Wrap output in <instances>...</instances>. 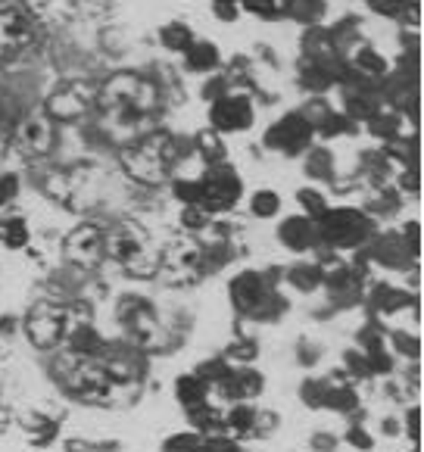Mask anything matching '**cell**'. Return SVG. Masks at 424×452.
<instances>
[{"label":"cell","mask_w":424,"mask_h":452,"mask_svg":"<svg viewBox=\"0 0 424 452\" xmlns=\"http://www.w3.org/2000/svg\"><path fill=\"white\" fill-rule=\"evenodd\" d=\"M91 106H94V94H91L88 84H63L60 91H53L47 97V116L60 122H72V119H82Z\"/></svg>","instance_id":"obj_4"},{"label":"cell","mask_w":424,"mask_h":452,"mask_svg":"<svg viewBox=\"0 0 424 452\" xmlns=\"http://www.w3.org/2000/svg\"><path fill=\"white\" fill-rule=\"evenodd\" d=\"M321 10H325V6H321L319 0H293V13H297L300 19H306V22L319 19V16H321Z\"/></svg>","instance_id":"obj_21"},{"label":"cell","mask_w":424,"mask_h":452,"mask_svg":"<svg viewBox=\"0 0 424 452\" xmlns=\"http://www.w3.org/2000/svg\"><path fill=\"white\" fill-rule=\"evenodd\" d=\"M371 6H378L380 13H399L402 0H371Z\"/></svg>","instance_id":"obj_30"},{"label":"cell","mask_w":424,"mask_h":452,"mask_svg":"<svg viewBox=\"0 0 424 452\" xmlns=\"http://www.w3.org/2000/svg\"><path fill=\"white\" fill-rule=\"evenodd\" d=\"M188 50H191L188 66L193 72H210V69H215V63H219V53H215L212 44H191Z\"/></svg>","instance_id":"obj_15"},{"label":"cell","mask_w":424,"mask_h":452,"mask_svg":"<svg viewBox=\"0 0 424 452\" xmlns=\"http://www.w3.org/2000/svg\"><path fill=\"white\" fill-rule=\"evenodd\" d=\"M25 331L34 347H56L66 334V312L60 306H38L25 321Z\"/></svg>","instance_id":"obj_5"},{"label":"cell","mask_w":424,"mask_h":452,"mask_svg":"<svg viewBox=\"0 0 424 452\" xmlns=\"http://www.w3.org/2000/svg\"><path fill=\"white\" fill-rule=\"evenodd\" d=\"M359 63H362V66H365V69H371V72H380V69H384V63H380V60H378V56H371V53H368V50H365V53H362V56H359Z\"/></svg>","instance_id":"obj_31"},{"label":"cell","mask_w":424,"mask_h":452,"mask_svg":"<svg viewBox=\"0 0 424 452\" xmlns=\"http://www.w3.org/2000/svg\"><path fill=\"white\" fill-rule=\"evenodd\" d=\"M175 390H178V396H181V403L188 408L203 406V381H200V377H181Z\"/></svg>","instance_id":"obj_16"},{"label":"cell","mask_w":424,"mask_h":452,"mask_svg":"<svg viewBox=\"0 0 424 452\" xmlns=\"http://www.w3.org/2000/svg\"><path fill=\"white\" fill-rule=\"evenodd\" d=\"M315 225L309 219H287L284 228H281V240L287 243L290 250H306L309 243L315 240Z\"/></svg>","instance_id":"obj_13"},{"label":"cell","mask_w":424,"mask_h":452,"mask_svg":"<svg viewBox=\"0 0 424 452\" xmlns=\"http://www.w3.org/2000/svg\"><path fill=\"white\" fill-rule=\"evenodd\" d=\"M253 421H256V415H253V408L250 406H237L231 415H228V425H231L237 434H247L250 427H253Z\"/></svg>","instance_id":"obj_19"},{"label":"cell","mask_w":424,"mask_h":452,"mask_svg":"<svg viewBox=\"0 0 424 452\" xmlns=\"http://www.w3.org/2000/svg\"><path fill=\"white\" fill-rule=\"evenodd\" d=\"M113 375L106 368H97V365H82V368L72 371V390L82 393V396H94V393H103L110 387Z\"/></svg>","instance_id":"obj_11"},{"label":"cell","mask_w":424,"mask_h":452,"mask_svg":"<svg viewBox=\"0 0 424 452\" xmlns=\"http://www.w3.org/2000/svg\"><path fill=\"white\" fill-rule=\"evenodd\" d=\"M200 147H206V160H212V162L221 156V143H219V138H215L212 131L200 134Z\"/></svg>","instance_id":"obj_25"},{"label":"cell","mask_w":424,"mask_h":452,"mask_svg":"<svg viewBox=\"0 0 424 452\" xmlns=\"http://www.w3.org/2000/svg\"><path fill=\"white\" fill-rule=\"evenodd\" d=\"M162 44L172 47V50H188L193 41H191V32L184 25H169V28H162Z\"/></svg>","instance_id":"obj_17"},{"label":"cell","mask_w":424,"mask_h":452,"mask_svg":"<svg viewBox=\"0 0 424 452\" xmlns=\"http://www.w3.org/2000/svg\"><path fill=\"white\" fill-rule=\"evenodd\" d=\"M153 100H156L153 84L141 82L138 75H116L103 91H100L103 110L119 112V119H128V122L153 110Z\"/></svg>","instance_id":"obj_1"},{"label":"cell","mask_w":424,"mask_h":452,"mask_svg":"<svg viewBox=\"0 0 424 452\" xmlns=\"http://www.w3.org/2000/svg\"><path fill=\"white\" fill-rule=\"evenodd\" d=\"M13 197H16V178L6 175L4 181H0V203H10Z\"/></svg>","instance_id":"obj_28"},{"label":"cell","mask_w":424,"mask_h":452,"mask_svg":"<svg viewBox=\"0 0 424 452\" xmlns=\"http://www.w3.org/2000/svg\"><path fill=\"white\" fill-rule=\"evenodd\" d=\"M321 238L334 240V243H359L365 238V219L359 212L349 209H337L321 215Z\"/></svg>","instance_id":"obj_6"},{"label":"cell","mask_w":424,"mask_h":452,"mask_svg":"<svg viewBox=\"0 0 424 452\" xmlns=\"http://www.w3.org/2000/svg\"><path fill=\"white\" fill-rule=\"evenodd\" d=\"M300 200H306V209L312 212V215H325V206H321V197H319V193L303 191V193H300Z\"/></svg>","instance_id":"obj_27"},{"label":"cell","mask_w":424,"mask_h":452,"mask_svg":"<svg viewBox=\"0 0 424 452\" xmlns=\"http://www.w3.org/2000/svg\"><path fill=\"white\" fill-rule=\"evenodd\" d=\"M247 10L259 13V16H275V0H243Z\"/></svg>","instance_id":"obj_26"},{"label":"cell","mask_w":424,"mask_h":452,"mask_svg":"<svg viewBox=\"0 0 424 452\" xmlns=\"http://www.w3.org/2000/svg\"><path fill=\"white\" fill-rule=\"evenodd\" d=\"M34 28L25 13L19 10H0V63L16 60L23 50L32 44Z\"/></svg>","instance_id":"obj_3"},{"label":"cell","mask_w":424,"mask_h":452,"mask_svg":"<svg viewBox=\"0 0 424 452\" xmlns=\"http://www.w3.org/2000/svg\"><path fill=\"white\" fill-rule=\"evenodd\" d=\"M19 143H23L25 153H44L50 143V131L41 122H28V125H23V131H19Z\"/></svg>","instance_id":"obj_14"},{"label":"cell","mask_w":424,"mask_h":452,"mask_svg":"<svg viewBox=\"0 0 424 452\" xmlns=\"http://www.w3.org/2000/svg\"><path fill=\"white\" fill-rule=\"evenodd\" d=\"M409 434H412V440H418V408L409 412Z\"/></svg>","instance_id":"obj_32"},{"label":"cell","mask_w":424,"mask_h":452,"mask_svg":"<svg viewBox=\"0 0 424 452\" xmlns=\"http://www.w3.org/2000/svg\"><path fill=\"white\" fill-rule=\"evenodd\" d=\"M200 446H203V443H200L197 437L181 434V437H175V440H169V446H165V452H200Z\"/></svg>","instance_id":"obj_22"},{"label":"cell","mask_w":424,"mask_h":452,"mask_svg":"<svg viewBox=\"0 0 424 452\" xmlns=\"http://www.w3.org/2000/svg\"><path fill=\"white\" fill-rule=\"evenodd\" d=\"M231 297H234V303L240 306V309H256V306L262 303V297H265L259 275H240L231 284Z\"/></svg>","instance_id":"obj_12"},{"label":"cell","mask_w":424,"mask_h":452,"mask_svg":"<svg viewBox=\"0 0 424 452\" xmlns=\"http://www.w3.org/2000/svg\"><path fill=\"white\" fill-rule=\"evenodd\" d=\"M253 122V106L247 97H221L212 106V125L219 131H240Z\"/></svg>","instance_id":"obj_9"},{"label":"cell","mask_w":424,"mask_h":452,"mask_svg":"<svg viewBox=\"0 0 424 452\" xmlns=\"http://www.w3.org/2000/svg\"><path fill=\"white\" fill-rule=\"evenodd\" d=\"M309 141V122L303 116H287L281 119L269 134H265V143L278 150H287V153H297L303 150Z\"/></svg>","instance_id":"obj_10"},{"label":"cell","mask_w":424,"mask_h":452,"mask_svg":"<svg viewBox=\"0 0 424 452\" xmlns=\"http://www.w3.org/2000/svg\"><path fill=\"white\" fill-rule=\"evenodd\" d=\"M219 4H231V0H219Z\"/></svg>","instance_id":"obj_33"},{"label":"cell","mask_w":424,"mask_h":452,"mask_svg":"<svg viewBox=\"0 0 424 452\" xmlns=\"http://www.w3.org/2000/svg\"><path fill=\"white\" fill-rule=\"evenodd\" d=\"M237 193H240V184H237L234 172L215 169L203 181V193H200L197 206H203V209H228V206L237 200Z\"/></svg>","instance_id":"obj_7"},{"label":"cell","mask_w":424,"mask_h":452,"mask_svg":"<svg viewBox=\"0 0 424 452\" xmlns=\"http://www.w3.org/2000/svg\"><path fill=\"white\" fill-rule=\"evenodd\" d=\"M94 347H97V337H94V331H88V328L75 331V337H72V349H75V353H91Z\"/></svg>","instance_id":"obj_23"},{"label":"cell","mask_w":424,"mask_h":452,"mask_svg":"<svg viewBox=\"0 0 424 452\" xmlns=\"http://www.w3.org/2000/svg\"><path fill=\"white\" fill-rule=\"evenodd\" d=\"M278 206H281V200H278V193H271V191H259V193L253 197V212L259 215V219H269V215H275Z\"/></svg>","instance_id":"obj_18"},{"label":"cell","mask_w":424,"mask_h":452,"mask_svg":"<svg viewBox=\"0 0 424 452\" xmlns=\"http://www.w3.org/2000/svg\"><path fill=\"white\" fill-rule=\"evenodd\" d=\"M28 240V231H25V221H10V225H6V243H10V247H23V243Z\"/></svg>","instance_id":"obj_24"},{"label":"cell","mask_w":424,"mask_h":452,"mask_svg":"<svg viewBox=\"0 0 424 452\" xmlns=\"http://www.w3.org/2000/svg\"><path fill=\"white\" fill-rule=\"evenodd\" d=\"M66 256L72 262L84 265V269L97 265L100 256H103V238H100L97 228L94 225L75 228V234H69V240H66Z\"/></svg>","instance_id":"obj_8"},{"label":"cell","mask_w":424,"mask_h":452,"mask_svg":"<svg viewBox=\"0 0 424 452\" xmlns=\"http://www.w3.org/2000/svg\"><path fill=\"white\" fill-rule=\"evenodd\" d=\"M203 221H206V212L200 209V206H191V209L184 212V225H191V228H203Z\"/></svg>","instance_id":"obj_29"},{"label":"cell","mask_w":424,"mask_h":452,"mask_svg":"<svg viewBox=\"0 0 424 452\" xmlns=\"http://www.w3.org/2000/svg\"><path fill=\"white\" fill-rule=\"evenodd\" d=\"M169 160H172V153H169V141L165 138H147L122 153L125 169L138 181H160L165 175V169H169Z\"/></svg>","instance_id":"obj_2"},{"label":"cell","mask_w":424,"mask_h":452,"mask_svg":"<svg viewBox=\"0 0 424 452\" xmlns=\"http://www.w3.org/2000/svg\"><path fill=\"white\" fill-rule=\"evenodd\" d=\"M319 281H321V271L319 269H297L293 271V284L300 287V290H312V287H319Z\"/></svg>","instance_id":"obj_20"}]
</instances>
